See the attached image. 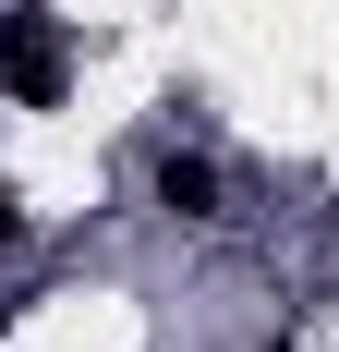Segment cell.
<instances>
[{
  "label": "cell",
  "instance_id": "obj_2",
  "mask_svg": "<svg viewBox=\"0 0 339 352\" xmlns=\"http://www.w3.org/2000/svg\"><path fill=\"white\" fill-rule=\"evenodd\" d=\"M158 207L170 219H218V158H182V146H170L158 158Z\"/></svg>",
  "mask_w": 339,
  "mask_h": 352
},
{
  "label": "cell",
  "instance_id": "obj_1",
  "mask_svg": "<svg viewBox=\"0 0 339 352\" xmlns=\"http://www.w3.org/2000/svg\"><path fill=\"white\" fill-rule=\"evenodd\" d=\"M61 85H73V36H61V12H0V98L61 109Z\"/></svg>",
  "mask_w": 339,
  "mask_h": 352
},
{
  "label": "cell",
  "instance_id": "obj_3",
  "mask_svg": "<svg viewBox=\"0 0 339 352\" xmlns=\"http://www.w3.org/2000/svg\"><path fill=\"white\" fill-rule=\"evenodd\" d=\"M12 231H25V195H12V182H0V243H12Z\"/></svg>",
  "mask_w": 339,
  "mask_h": 352
}]
</instances>
